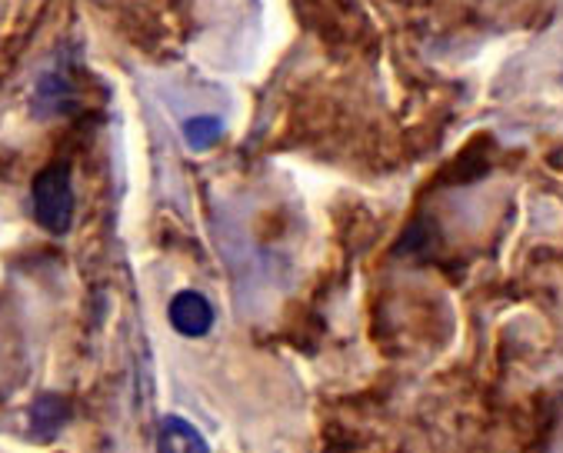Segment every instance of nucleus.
<instances>
[{"instance_id":"nucleus-1","label":"nucleus","mask_w":563,"mask_h":453,"mask_svg":"<svg viewBox=\"0 0 563 453\" xmlns=\"http://www.w3.org/2000/svg\"><path fill=\"white\" fill-rule=\"evenodd\" d=\"M34 200V217L44 231L54 237H64L74 223V187H70V167L67 164H51L34 177L31 187Z\"/></svg>"},{"instance_id":"nucleus-2","label":"nucleus","mask_w":563,"mask_h":453,"mask_svg":"<svg viewBox=\"0 0 563 453\" xmlns=\"http://www.w3.org/2000/svg\"><path fill=\"white\" fill-rule=\"evenodd\" d=\"M167 320H170V327L180 336L197 340V336H207L210 333V327H213V307H210V300L203 294L180 290V294H174V300L167 307Z\"/></svg>"},{"instance_id":"nucleus-3","label":"nucleus","mask_w":563,"mask_h":453,"mask_svg":"<svg viewBox=\"0 0 563 453\" xmlns=\"http://www.w3.org/2000/svg\"><path fill=\"white\" fill-rule=\"evenodd\" d=\"M157 450L161 453H207L210 446L194 423L180 417H164L157 423Z\"/></svg>"},{"instance_id":"nucleus-4","label":"nucleus","mask_w":563,"mask_h":453,"mask_svg":"<svg viewBox=\"0 0 563 453\" xmlns=\"http://www.w3.org/2000/svg\"><path fill=\"white\" fill-rule=\"evenodd\" d=\"M77 103L74 87L64 74H44L34 87V110L41 118H54V113H70Z\"/></svg>"},{"instance_id":"nucleus-5","label":"nucleus","mask_w":563,"mask_h":453,"mask_svg":"<svg viewBox=\"0 0 563 453\" xmlns=\"http://www.w3.org/2000/svg\"><path fill=\"white\" fill-rule=\"evenodd\" d=\"M70 420V407H67V400L64 397H57V394H47V397H37V404L31 407V430L37 433V437H57L60 433V427Z\"/></svg>"},{"instance_id":"nucleus-6","label":"nucleus","mask_w":563,"mask_h":453,"mask_svg":"<svg viewBox=\"0 0 563 453\" xmlns=\"http://www.w3.org/2000/svg\"><path fill=\"white\" fill-rule=\"evenodd\" d=\"M220 137H223V121L213 118V113H200V118L184 121V141H187L194 151H207V147H213Z\"/></svg>"}]
</instances>
